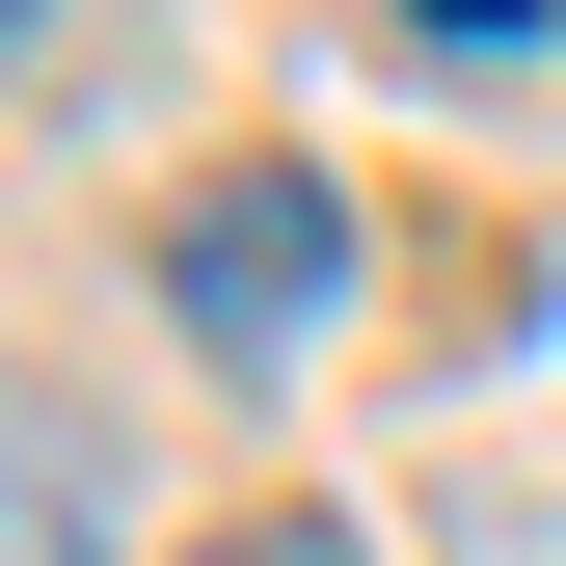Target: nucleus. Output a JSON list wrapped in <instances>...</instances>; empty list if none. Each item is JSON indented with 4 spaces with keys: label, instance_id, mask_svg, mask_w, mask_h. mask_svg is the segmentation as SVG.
Returning a JSON list of instances; mask_svg holds the SVG:
<instances>
[{
    "label": "nucleus",
    "instance_id": "obj_1",
    "mask_svg": "<svg viewBox=\"0 0 566 566\" xmlns=\"http://www.w3.org/2000/svg\"><path fill=\"white\" fill-rule=\"evenodd\" d=\"M324 297H350V189H324V163H243V189H189V217H163V324L217 350V378L324 350Z\"/></svg>",
    "mask_w": 566,
    "mask_h": 566
},
{
    "label": "nucleus",
    "instance_id": "obj_2",
    "mask_svg": "<svg viewBox=\"0 0 566 566\" xmlns=\"http://www.w3.org/2000/svg\"><path fill=\"white\" fill-rule=\"evenodd\" d=\"M378 54H405V82H513V54H566V0H405Z\"/></svg>",
    "mask_w": 566,
    "mask_h": 566
},
{
    "label": "nucleus",
    "instance_id": "obj_3",
    "mask_svg": "<svg viewBox=\"0 0 566 566\" xmlns=\"http://www.w3.org/2000/svg\"><path fill=\"white\" fill-rule=\"evenodd\" d=\"M189 566H378V539H350L324 485H270V513H217V539H189Z\"/></svg>",
    "mask_w": 566,
    "mask_h": 566
},
{
    "label": "nucleus",
    "instance_id": "obj_4",
    "mask_svg": "<svg viewBox=\"0 0 566 566\" xmlns=\"http://www.w3.org/2000/svg\"><path fill=\"white\" fill-rule=\"evenodd\" d=\"M0 566H108V539H82V485H54V459L0 485Z\"/></svg>",
    "mask_w": 566,
    "mask_h": 566
}]
</instances>
